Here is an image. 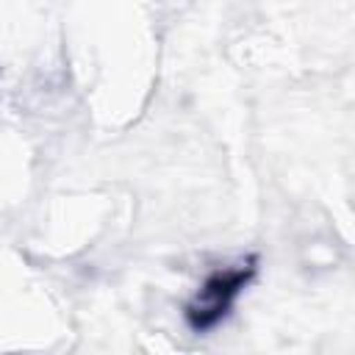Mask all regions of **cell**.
I'll return each instance as SVG.
<instances>
[{
  "label": "cell",
  "mask_w": 355,
  "mask_h": 355,
  "mask_svg": "<svg viewBox=\"0 0 355 355\" xmlns=\"http://www.w3.org/2000/svg\"><path fill=\"white\" fill-rule=\"evenodd\" d=\"M252 275H255V261L252 258L239 263V266L219 269V272L208 275L205 283L191 297V302L186 305L189 327L194 333H205V330L216 327L227 316V311L233 308V302L244 291V286L252 280Z\"/></svg>",
  "instance_id": "cell-1"
}]
</instances>
